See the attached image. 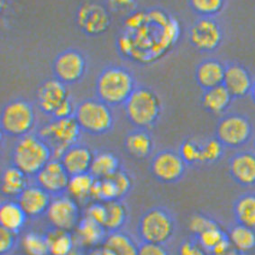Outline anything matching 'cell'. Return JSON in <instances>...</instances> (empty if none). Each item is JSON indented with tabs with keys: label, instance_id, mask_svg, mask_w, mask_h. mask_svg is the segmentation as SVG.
I'll list each match as a JSON object with an SVG mask.
<instances>
[{
	"label": "cell",
	"instance_id": "obj_5",
	"mask_svg": "<svg viewBox=\"0 0 255 255\" xmlns=\"http://www.w3.org/2000/svg\"><path fill=\"white\" fill-rule=\"evenodd\" d=\"M176 222L170 210L162 207L148 209L138 222L137 232L142 242L165 245L174 235Z\"/></svg>",
	"mask_w": 255,
	"mask_h": 255
},
{
	"label": "cell",
	"instance_id": "obj_7",
	"mask_svg": "<svg viewBox=\"0 0 255 255\" xmlns=\"http://www.w3.org/2000/svg\"><path fill=\"white\" fill-rule=\"evenodd\" d=\"M74 118L81 130L92 135L107 133L113 127L112 110L99 99L82 101L76 108Z\"/></svg>",
	"mask_w": 255,
	"mask_h": 255
},
{
	"label": "cell",
	"instance_id": "obj_1",
	"mask_svg": "<svg viewBox=\"0 0 255 255\" xmlns=\"http://www.w3.org/2000/svg\"><path fill=\"white\" fill-rule=\"evenodd\" d=\"M117 46L125 58L148 64L169 52L178 42L180 24L161 9L134 11L128 14Z\"/></svg>",
	"mask_w": 255,
	"mask_h": 255
},
{
	"label": "cell",
	"instance_id": "obj_50",
	"mask_svg": "<svg viewBox=\"0 0 255 255\" xmlns=\"http://www.w3.org/2000/svg\"><path fill=\"white\" fill-rule=\"evenodd\" d=\"M69 255H86V254H84V253H83L82 251L80 250V249L75 248Z\"/></svg>",
	"mask_w": 255,
	"mask_h": 255
},
{
	"label": "cell",
	"instance_id": "obj_13",
	"mask_svg": "<svg viewBox=\"0 0 255 255\" xmlns=\"http://www.w3.org/2000/svg\"><path fill=\"white\" fill-rule=\"evenodd\" d=\"M76 22L82 33L89 36H99L109 30L111 17L105 6L89 2L81 5L78 9Z\"/></svg>",
	"mask_w": 255,
	"mask_h": 255
},
{
	"label": "cell",
	"instance_id": "obj_39",
	"mask_svg": "<svg viewBox=\"0 0 255 255\" xmlns=\"http://www.w3.org/2000/svg\"><path fill=\"white\" fill-rule=\"evenodd\" d=\"M219 226L216 220L203 214H196L190 218L189 229L193 237H197L209 228Z\"/></svg>",
	"mask_w": 255,
	"mask_h": 255
},
{
	"label": "cell",
	"instance_id": "obj_23",
	"mask_svg": "<svg viewBox=\"0 0 255 255\" xmlns=\"http://www.w3.org/2000/svg\"><path fill=\"white\" fill-rule=\"evenodd\" d=\"M75 240L81 246L98 247L102 246L109 232L102 225L95 222L88 217L81 219L79 225L75 228Z\"/></svg>",
	"mask_w": 255,
	"mask_h": 255
},
{
	"label": "cell",
	"instance_id": "obj_14",
	"mask_svg": "<svg viewBox=\"0 0 255 255\" xmlns=\"http://www.w3.org/2000/svg\"><path fill=\"white\" fill-rule=\"evenodd\" d=\"M87 69V62L81 52L69 49L57 55L52 71L54 78L62 81L65 85L74 84L81 81Z\"/></svg>",
	"mask_w": 255,
	"mask_h": 255
},
{
	"label": "cell",
	"instance_id": "obj_27",
	"mask_svg": "<svg viewBox=\"0 0 255 255\" xmlns=\"http://www.w3.org/2000/svg\"><path fill=\"white\" fill-rule=\"evenodd\" d=\"M233 213L237 223L255 230V193L239 196L233 206Z\"/></svg>",
	"mask_w": 255,
	"mask_h": 255
},
{
	"label": "cell",
	"instance_id": "obj_28",
	"mask_svg": "<svg viewBox=\"0 0 255 255\" xmlns=\"http://www.w3.org/2000/svg\"><path fill=\"white\" fill-rule=\"evenodd\" d=\"M44 235L51 255H69L75 249V239L70 231L52 227Z\"/></svg>",
	"mask_w": 255,
	"mask_h": 255
},
{
	"label": "cell",
	"instance_id": "obj_15",
	"mask_svg": "<svg viewBox=\"0 0 255 255\" xmlns=\"http://www.w3.org/2000/svg\"><path fill=\"white\" fill-rule=\"evenodd\" d=\"M35 99L39 109L43 114L52 117L57 109L70 100V93L67 85L56 78H52L38 86Z\"/></svg>",
	"mask_w": 255,
	"mask_h": 255
},
{
	"label": "cell",
	"instance_id": "obj_2",
	"mask_svg": "<svg viewBox=\"0 0 255 255\" xmlns=\"http://www.w3.org/2000/svg\"><path fill=\"white\" fill-rule=\"evenodd\" d=\"M136 89L132 72L121 66H109L101 71L96 82L99 100L116 107L125 105Z\"/></svg>",
	"mask_w": 255,
	"mask_h": 255
},
{
	"label": "cell",
	"instance_id": "obj_4",
	"mask_svg": "<svg viewBox=\"0 0 255 255\" xmlns=\"http://www.w3.org/2000/svg\"><path fill=\"white\" fill-rule=\"evenodd\" d=\"M125 111L130 123L139 129L147 130L161 117V100L150 88L137 87L125 103Z\"/></svg>",
	"mask_w": 255,
	"mask_h": 255
},
{
	"label": "cell",
	"instance_id": "obj_36",
	"mask_svg": "<svg viewBox=\"0 0 255 255\" xmlns=\"http://www.w3.org/2000/svg\"><path fill=\"white\" fill-rule=\"evenodd\" d=\"M200 246L210 255L216 247H218L227 237V233L223 231L220 226L209 228L197 237H193Z\"/></svg>",
	"mask_w": 255,
	"mask_h": 255
},
{
	"label": "cell",
	"instance_id": "obj_48",
	"mask_svg": "<svg viewBox=\"0 0 255 255\" xmlns=\"http://www.w3.org/2000/svg\"><path fill=\"white\" fill-rule=\"evenodd\" d=\"M86 255H116L113 251L110 250L108 247L101 246V247H94L86 253Z\"/></svg>",
	"mask_w": 255,
	"mask_h": 255
},
{
	"label": "cell",
	"instance_id": "obj_33",
	"mask_svg": "<svg viewBox=\"0 0 255 255\" xmlns=\"http://www.w3.org/2000/svg\"><path fill=\"white\" fill-rule=\"evenodd\" d=\"M107 221L105 228L109 233L119 231L125 226L128 219V210L121 200H114L106 203Z\"/></svg>",
	"mask_w": 255,
	"mask_h": 255
},
{
	"label": "cell",
	"instance_id": "obj_34",
	"mask_svg": "<svg viewBox=\"0 0 255 255\" xmlns=\"http://www.w3.org/2000/svg\"><path fill=\"white\" fill-rule=\"evenodd\" d=\"M23 245L29 255H51L45 235L29 232L24 236Z\"/></svg>",
	"mask_w": 255,
	"mask_h": 255
},
{
	"label": "cell",
	"instance_id": "obj_43",
	"mask_svg": "<svg viewBox=\"0 0 255 255\" xmlns=\"http://www.w3.org/2000/svg\"><path fill=\"white\" fill-rule=\"evenodd\" d=\"M16 244V235L13 232L1 227L0 229V254L6 255L10 254Z\"/></svg>",
	"mask_w": 255,
	"mask_h": 255
},
{
	"label": "cell",
	"instance_id": "obj_35",
	"mask_svg": "<svg viewBox=\"0 0 255 255\" xmlns=\"http://www.w3.org/2000/svg\"><path fill=\"white\" fill-rule=\"evenodd\" d=\"M189 6L200 17H214L222 11L226 0H189Z\"/></svg>",
	"mask_w": 255,
	"mask_h": 255
},
{
	"label": "cell",
	"instance_id": "obj_10",
	"mask_svg": "<svg viewBox=\"0 0 255 255\" xmlns=\"http://www.w3.org/2000/svg\"><path fill=\"white\" fill-rule=\"evenodd\" d=\"M46 216L52 227L70 232L75 229L81 219L77 200L65 194L52 197Z\"/></svg>",
	"mask_w": 255,
	"mask_h": 255
},
{
	"label": "cell",
	"instance_id": "obj_47",
	"mask_svg": "<svg viewBox=\"0 0 255 255\" xmlns=\"http://www.w3.org/2000/svg\"><path fill=\"white\" fill-rule=\"evenodd\" d=\"M74 113H75V110L73 109V105L71 103V100H69L57 109L52 115V118L57 119H68V118L74 117Z\"/></svg>",
	"mask_w": 255,
	"mask_h": 255
},
{
	"label": "cell",
	"instance_id": "obj_9",
	"mask_svg": "<svg viewBox=\"0 0 255 255\" xmlns=\"http://www.w3.org/2000/svg\"><path fill=\"white\" fill-rule=\"evenodd\" d=\"M254 135L251 119L240 113L224 115L216 128V138L226 148L238 149L246 145Z\"/></svg>",
	"mask_w": 255,
	"mask_h": 255
},
{
	"label": "cell",
	"instance_id": "obj_12",
	"mask_svg": "<svg viewBox=\"0 0 255 255\" xmlns=\"http://www.w3.org/2000/svg\"><path fill=\"white\" fill-rule=\"evenodd\" d=\"M223 30L214 17H199L189 31L190 44L199 52L216 51L222 43Z\"/></svg>",
	"mask_w": 255,
	"mask_h": 255
},
{
	"label": "cell",
	"instance_id": "obj_8",
	"mask_svg": "<svg viewBox=\"0 0 255 255\" xmlns=\"http://www.w3.org/2000/svg\"><path fill=\"white\" fill-rule=\"evenodd\" d=\"M34 125V109L26 100H12L2 109L0 127L2 132L8 136L21 138L27 135Z\"/></svg>",
	"mask_w": 255,
	"mask_h": 255
},
{
	"label": "cell",
	"instance_id": "obj_3",
	"mask_svg": "<svg viewBox=\"0 0 255 255\" xmlns=\"http://www.w3.org/2000/svg\"><path fill=\"white\" fill-rule=\"evenodd\" d=\"M12 165L27 176H36L52 159V149L43 138L27 134L18 138L12 150Z\"/></svg>",
	"mask_w": 255,
	"mask_h": 255
},
{
	"label": "cell",
	"instance_id": "obj_11",
	"mask_svg": "<svg viewBox=\"0 0 255 255\" xmlns=\"http://www.w3.org/2000/svg\"><path fill=\"white\" fill-rule=\"evenodd\" d=\"M187 164L179 151L162 150L152 157L150 171L155 180L161 183L171 184L180 181L186 172Z\"/></svg>",
	"mask_w": 255,
	"mask_h": 255
},
{
	"label": "cell",
	"instance_id": "obj_25",
	"mask_svg": "<svg viewBox=\"0 0 255 255\" xmlns=\"http://www.w3.org/2000/svg\"><path fill=\"white\" fill-rule=\"evenodd\" d=\"M27 215L17 201L7 200L1 204L0 207V224L1 227L17 235L23 229Z\"/></svg>",
	"mask_w": 255,
	"mask_h": 255
},
{
	"label": "cell",
	"instance_id": "obj_24",
	"mask_svg": "<svg viewBox=\"0 0 255 255\" xmlns=\"http://www.w3.org/2000/svg\"><path fill=\"white\" fill-rule=\"evenodd\" d=\"M233 100V97L226 87L220 85L204 90L201 97V106L208 113L222 115L227 112Z\"/></svg>",
	"mask_w": 255,
	"mask_h": 255
},
{
	"label": "cell",
	"instance_id": "obj_42",
	"mask_svg": "<svg viewBox=\"0 0 255 255\" xmlns=\"http://www.w3.org/2000/svg\"><path fill=\"white\" fill-rule=\"evenodd\" d=\"M107 206L106 203L96 201L95 203L91 204L87 209L86 217L94 220L95 222L99 223L105 227V224L107 221Z\"/></svg>",
	"mask_w": 255,
	"mask_h": 255
},
{
	"label": "cell",
	"instance_id": "obj_20",
	"mask_svg": "<svg viewBox=\"0 0 255 255\" xmlns=\"http://www.w3.org/2000/svg\"><path fill=\"white\" fill-rule=\"evenodd\" d=\"M94 155L89 147L75 144L66 150L60 161L71 177L90 172Z\"/></svg>",
	"mask_w": 255,
	"mask_h": 255
},
{
	"label": "cell",
	"instance_id": "obj_26",
	"mask_svg": "<svg viewBox=\"0 0 255 255\" xmlns=\"http://www.w3.org/2000/svg\"><path fill=\"white\" fill-rule=\"evenodd\" d=\"M27 175L15 166L5 168L1 174V193L7 198H18L27 184Z\"/></svg>",
	"mask_w": 255,
	"mask_h": 255
},
{
	"label": "cell",
	"instance_id": "obj_46",
	"mask_svg": "<svg viewBox=\"0 0 255 255\" xmlns=\"http://www.w3.org/2000/svg\"><path fill=\"white\" fill-rule=\"evenodd\" d=\"M209 255H246L242 254L241 252L236 249L232 246L231 242L229 241V238L227 236V238L218 246L215 248V250Z\"/></svg>",
	"mask_w": 255,
	"mask_h": 255
},
{
	"label": "cell",
	"instance_id": "obj_6",
	"mask_svg": "<svg viewBox=\"0 0 255 255\" xmlns=\"http://www.w3.org/2000/svg\"><path fill=\"white\" fill-rule=\"evenodd\" d=\"M81 129L75 118L53 119L39 130V136L43 138L52 149V159L60 160L70 147L77 144L81 136Z\"/></svg>",
	"mask_w": 255,
	"mask_h": 255
},
{
	"label": "cell",
	"instance_id": "obj_16",
	"mask_svg": "<svg viewBox=\"0 0 255 255\" xmlns=\"http://www.w3.org/2000/svg\"><path fill=\"white\" fill-rule=\"evenodd\" d=\"M37 185L52 197L64 194L68 189L71 176L67 172L62 161L52 159L35 176Z\"/></svg>",
	"mask_w": 255,
	"mask_h": 255
},
{
	"label": "cell",
	"instance_id": "obj_31",
	"mask_svg": "<svg viewBox=\"0 0 255 255\" xmlns=\"http://www.w3.org/2000/svg\"><path fill=\"white\" fill-rule=\"evenodd\" d=\"M102 246L113 251L116 255H138L139 252V246L131 236L121 230L109 233Z\"/></svg>",
	"mask_w": 255,
	"mask_h": 255
},
{
	"label": "cell",
	"instance_id": "obj_45",
	"mask_svg": "<svg viewBox=\"0 0 255 255\" xmlns=\"http://www.w3.org/2000/svg\"><path fill=\"white\" fill-rule=\"evenodd\" d=\"M138 255H170V252L166 248L165 245L142 242L139 245Z\"/></svg>",
	"mask_w": 255,
	"mask_h": 255
},
{
	"label": "cell",
	"instance_id": "obj_17",
	"mask_svg": "<svg viewBox=\"0 0 255 255\" xmlns=\"http://www.w3.org/2000/svg\"><path fill=\"white\" fill-rule=\"evenodd\" d=\"M254 80L250 71L240 63L226 65L223 85L226 87L234 100H241L250 95Z\"/></svg>",
	"mask_w": 255,
	"mask_h": 255
},
{
	"label": "cell",
	"instance_id": "obj_30",
	"mask_svg": "<svg viewBox=\"0 0 255 255\" xmlns=\"http://www.w3.org/2000/svg\"><path fill=\"white\" fill-rule=\"evenodd\" d=\"M227 236L232 246L244 255L255 249V230L253 228L237 223L228 229Z\"/></svg>",
	"mask_w": 255,
	"mask_h": 255
},
{
	"label": "cell",
	"instance_id": "obj_32",
	"mask_svg": "<svg viewBox=\"0 0 255 255\" xmlns=\"http://www.w3.org/2000/svg\"><path fill=\"white\" fill-rule=\"evenodd\" d=\"M95 181L94 176L90 172L71 176L67 192L75 200L82 201L90 199Z\"/></svg>",
	"mask_w": 255,
	"mask_h": 255
},
{
	"label": "cell",
	"instance_id": "obj_40",
	"mask_svg": "<svg viewBox=\"0 0 255 255\" xmlns=\"http://www.w3.org/2000/svg\"><path fill=\"white\" fill-rule=\"evenodd\" d=\"M178 255H209V254L200 246L196 238L192 237L180 243Z\"/></svg>",
	"mask_w": 255,
	"mask_h": 255
},
{
	"label": "cell",
	"instance_id": "obj_19",
	"mask_svg": "<svg viewBox=\"0 0 255 255\" xmlns=\"http://www.w3.org/2000/svg\"><path fill=\"white\" fill-rule=\"evenodd\" d=\"M52 196L39 185L27 186L17 198V202L28 218H38L46 214Z\"/></svg>",
	"mask_w": 255,
	"mask_h": 255
},
{
	"label": "cell",
	"instance_id": "obj_38",
	"mask_svg": "<svg viewBox=\"0 0 255 255\" xmlns=\"http://www.w3.org/2000/svg\"><path fill=\"white\" fill-rule=\"evenodd\" d=\"M225 148L218 139L209 138L202 142V158L201 164H214L222 159Z\"/></svg>",
	"mask_w": 255,
	"mask_h": 255
},
{
	"label": "cell",
	"instance_id": "obj_21",
	"mask_svg": "<svg viewBox=\"0 0 255 255\" xmlns=\"http://www.w3.org/2000/svg\"><path fill=\"white\" fill-rule=\"evenodd\" d=\"M226 65L217 59H207L200 62L195 72L198 85L203 90L223 85Z\"/></svg>",
	"mask_w": 255,
	"mask_h": 255
},
{
	"label": "cell",
	"instance_id": "obj_51",
	"mask_svg": "<svg viewBox=\"0 0 255 255\" xmlns=\"http://www.w3.org/2000/svg\"><path fill=\"white\" fill-rule=\"evenodd\" d=\"M254 150H255V139H254Z\"/></svg>",
	"mask_w": 255,
	"mask_h": 255
},
{
	"label": "cell",
	"instance_id": "obj_37",
	"mask_svg": "<svg viewBox=\"0 0 255 255\" xmlns=\"http://www.w3.org/2000/svg\"><path fill=\"white\" fill-rule=\"evenodd\" d=\"M179 153L187 165L201 164L202 142L189 138L181 142Z\"/></svg>",
	"mask_w": 255,
	"mask_h": 255
},
{
	"label": "cell",
	"instance_id": "obj_49",
	"mask_svg": "<svg viewBox=\"0 0 255 255\" xmlns=\"http://www.w3.org/2000/svg\"><path fill=\"white\" fill-rule=\"evenodd\" d=\"M251 99H252V101L254 102V104L255 105V80L254 81V83H253V87H252V90H251L250 92Z\"/></svg>",
	"mask_w": 255,
	"mask_h": 255
},
{
	"label": "cell",
	"instance_id": "obj_29",
	"mask_svg": "<svg viewBox=\"0 0 255 255\" xmlns=\"http://www.w3.org/2000/svg\"><path fill=\"white\" fill-rule=\"evenodd\" d=\"M120 170L119 157L111 151H101L95 154L90 173L95 179H105Z\"/></svg>",
	"mask_w": 255,
	"mask_h": 255
},
{
	"label": "cell",
	"instance_id": "obj_41",
	"mask_svg": "<svg viewBox=\"0 0 255 255\" xmlns=\"http://www.w3.org/2000/svg\"><path fill=\"white\" fill-rule=\"evenodd\" d=\"M110 177H112L114 181L118 186L120 199H123L132 189L131 177L129 176L128 172H126L125 170H121V169Z\"/></svg>",
	"mask_w": 255,
	"mask_h": 255
},
{
	"label": "cell",
	"instance_id": "obj_18",
	"mask_svg": "<svg viewBox=\"0 0 255 255\" xmlns=\"http://www.w3.org/2000/svg\"><path fill=\"white\" fill-rule=\"evenodd\" d=\"M228 170L233 180L242 187L255 185V152L238 151L232 156Z\"/></svg>",
	"mask_w": 255,
	"mask_h": 255
},
{
	"label": "cell",
	"instance_id": "obj_22",
	"mask_svg": "<svg viewBox=\"0 0 255 255\" xmlns=\"http://www.w3.org/2000/svg\"><path fill=\"white\" fill-rule=\"evenodd\" d=\"M153 140L145 129H139L129 132L125 139L124 147L128 155L138 161L146 160L153 151Z\"/></svg>",
	"mask_w": 255,
	"mask_h": 255
},
{
	"label": "cell",
	"instance_id": "obj_44",
	"mask_svg": "<svg viewBox=\"0 0 255 255\" xmlns=\"http://www.w3.org/2000/svg\"><path fill=\"white\" fill-rule=\"evenodd\" d=\"M110 10L117 13H129L134 12L136 0H106Z\"/></svg>",
	"mask_w": 255,
	"mask_h": 255
}]
</instances>
